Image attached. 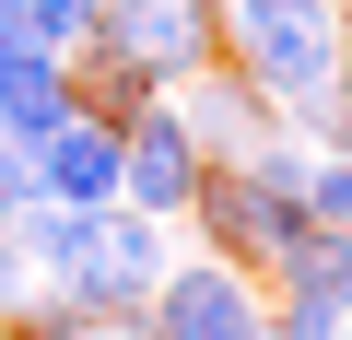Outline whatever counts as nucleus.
Masks as SVG:
<instances>
[{
	"mask_svg": "<svg viewBox=\"0 0 352 340\" xmlns=\"http://www.w3.org/2000/svg\"><path fill=\"white\" fill-rule=\"evenodd\" d=\"M71 117V71H59V47H36V36H12L0 24V141H47Z\"/></svg>",
	"mask_w": 352,
	"mask_h": 340,
	"instance_id": "8",
	"label": "nucleus"
},
{
	"mask_svg": "<svg viewBox=\"0 0 352 340\" xmlns=\"http://www.w3.org/2000/svg\"><path fill=\"white\" fill-rule=\"evenodd\" d=\"M329 12H340V24H352V0H329Z\"/></svg>",
	"mask_w": 352,
	"mask_h": 340,
	"instance_id": "17",
	"label": "nucleus"
},
{
	"mask_svg": "<svg viewBox=\"0 0 352 340\" xmlns=\"http://www.w3.org/2000/svg\"><path fill=\"white\" fill-rule=\"evenodd\" d=\"M352 317V223H305L270 270V340H340Z\"/></svg>",
	"mask_w": 352,
	"mask_h": 340,
	"instance_id": "4",
	"label": "nucleus"
},
{
	"mask_svg": "<svg viewBox=\"0 0 352 340\" xmlns=\"http://www.w3.org/2000/svg\"><path fill=\"white\" fill-rule=\"evenodd\" d=\"M82 340H153V328H141V317H94Z\"/></svg>",
	"mask_w": 352,
	"mask_h": 340,
	"instance_id": "14",
	"label": "nucleus"
},
{
	"mask_svg": "<svg viewBox=\"0 0 352 340\" xmlns=\"http://www.w3.org/2000/svg\"><path fill=\"white\" fill-rule=\"evenodd\" d=\"M164 258H176V223H153V212L106 200V223H94V258L71 270V293H82L94 317H141V305H153V282H164Z\"/></svg>",
	"mask_w": 352,
	"mask_h": 340,
	"instance_id": "5",
	"label": "nucleus"
},
{
	"mask_svg": "<svg viewBox=\"0 0 352 340\" xmlns=\"http://www.w3.org/2000/svg\"><path fill=\"white\" fill-rule=\"evenodd\" d=\"M36 164H47V200H118V117H59L47 141H36Z\"/></svg>",
	"mask_w": 352,
	"mask_h": 340,
	"instance_id": "9",
	"label": "nucleus"
},
{
	"mask_svg": "<svg viewBox=\"0 0 352 340\" xmlns=\"http://www.w3.org/2000/svg\"><path fill=\"white\" fill-rule=\"evenodd\" d=\"M36 200H47V164H36L24 141H0V223H24Z\"/></svg>",
	"mask_w": 352,
	"mask_h": 340,
	"instance_id": "13",
	"label": "nucleus"
},
{
	"mask_svg": "<svg viewBox=\"0 0 352 340\" xmlns=\"http://www.w3.org/2000/svg\"><path fill=\"white\" fill-rule=\"evenodd\" d=\"M59 71H71V106H82V117H129L141 94H164V82H153V71H141V59L118 47V36H82V47H71Z\"/></svg>",
	"mask_w": 352,
	"mask_h": 340,
	"instance_id": "10",
	"label": "nucleus"
},
{
	"mask_svg": "<svg viewBox=\"0 0 352 340\" xmlns=\"http://www.w3.org/2000/svg\"><path fill=\"white\" fill-rule=\"evenodd\" d=\"M176 94V117H188V141H200V164H235L258 129H270V94L235 71V59H200L188 82H164Z\"/></svg>",
	"mask_w": 352,
	"mask_h": 340,
	"instance_id": "7",
	"label": "nucleus"
},
{
	"mask_svg": "<svg viewBox=\"0 0 352 340\" xmlns=\"http://www.w3.org/2000/svg\"><path fill=\"white\" fill-rule=\"evenodd\" d=\"M24 24H36V47H59V59H71V47L106 24V0H24Z\"/></svg>",
	"mask_w": 352,
	"mask_h": 340,
	"instance_id": "12",
	"label": "nucleus"
},
{
	"mask_svg": "<svg viewBox=\"0 0 352 340\" xmlns=\"http://www.w3.org/2000/svg\"><path fill=\"white\" fill-rule=\"evenodd\" d=\"M0 24H12V36H36V24H24V0H0Z\"/></svg>",
	"mask_w": 352,
	"mask_h": 340,
	"instance_id": "15",
	"label": "nucleus"
},
{
	"mask_svg": "<svg viewBox=\"0 0 352 340\" xmlns=\"http://www.w3.org/2000/svg\"><path fill=\"white\" fill-rule=\"evenodd\" d=\"M188 188H200V141L176 117V94H141L118 117V200L153 212V223H188Z\"/></svg>",
	"mask_w": 352,
	"mask_h": 340,
	"instance_id": "3",
	"label": "nucleus"
},
{
	"mask_svg": "<svg viewBox=\"0 0 352 340\" xmlns=\"http://www.w3.org/2000/svg\"><path fill=\"white\" fill-rule=\"evenodd\" d=\"M94 36H118L153 82H188L200 59H223V0H106Z\"/></svg>",
	"mask_w": 352,
	"mask_h": 340,
	"instance_id": "6",
	"label": "nucleus"
},
{
	"mask_svg": "<svg viewBox=\"0 0 352 340\" xmlns=\"http://www.w3.org/2000/svg\"><path fill=\"white\" fill-rule=\"evenodd\" d=\"M340 94H352V24H340Z\"/></svg>",
	"mask_w": 352,
	"mask_h": 340,
	"instance_id": "16",
	"label": "nucleus"
},
{
	"mask_svg": "<svg viewBox=\"0 0 352 340\" xmlns=\"http://www.w3.org/2000/svg\"><path fill=\"white\" fill-rule=\"evenodd\" d=\"M141 328L153 340H270V282L258 270H235V258H188L176 247L164 258V282H153V305H141Z\"/></svg>",
	"mask_w": 352,
	"mask_h": 340,
	"instance_id": "1",
	"label": "nucleus"
},
{
	"mask_svg": "<svg viewBox=\"0 0 352 340\" xmlns=\"http://www.w3.org/2000/svg\"><path fill=\"white\" fill-rule=\"evenodd\" d=\"M188 223H200V247L212 258H235V270H282V247L305 235V200L294 188H270L258 164H200V188H188Z\"/></svg>",
	"mask_w": 352,
	"mask_h": 340,
	"instance_id": "2",
	"label": "nucleus"
},
{
	"mask_svg": "<svg viewBox=\"0 0 352 340\" xmlns=\"http://www.w3.org/2000/svg\"><path fill=\"white\" fill-rule=\"evenodd\" d=\"M94 223H106V200H36V212L12 223V247L36 258V282H71V270L94 258Z\"/></svg>",
	"mask_w": 352,
	"mask_h": 340,
	"instance_id": "11",
	"label": "nucleus"
}]
</instances>
